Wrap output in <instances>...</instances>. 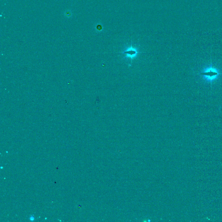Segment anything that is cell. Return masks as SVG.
I'll return each instance as SVG.
<instances>
[{"label": "cell", "mask_w": 222, "mask_h": 222, "mask_svg": "<svg viewBox=\"0 0 222 222\" xmlns=\"http://www.w3.org/2000/svg\"><path fill=\"white\" fill-rule=\"evenodd\" d=\"M200 76L206 82H209L211 85L212 83L218 79L219 76L222 74L219 70L211 63L209 66H206L204 68L202 72L199 73Z\"/></svg>", "instance_id": "cell-1"}, {"label": "cell", "mask_w": 222, "mask_h": 222, "mask_svg": "<svg viewBox=\"0 0 222 222\" xmlns=\"http://www.w3.org/2000/svg\"><path fill=\"white\" fill-rule=\"evenodd\" d=\"M122 53L125 55V58H128L130 59L132 63L133 59L134 58V57H136V55L138 53V51L136 49L133 48V46H131V47L128 48L127 50L123 51Z\"/></svg>", "instance_id": "cell-2"}]
</instances>
